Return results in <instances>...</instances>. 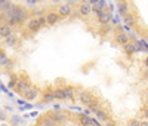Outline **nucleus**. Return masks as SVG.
<instances>
[{
	"label": "nucleus",
	"mask_w": 148,
	"mask_h": 126,
	"mask_svg": "<svg viewBox=\"0 0 148 126\" xmlns=\"http://www.w3.org/2000/svg\"><path fill=\"white\" fill-rule=\"evenodd\" d=\"M42 27L40 25V22H39V18H34V19H30L28 22H27V28L31 31V33H36L37 30H39Z\"/></svg>",
	"instance_id": "nucleus-2"
},
{
	"label": "nucleus",
	"mask_w": 148,
	"mask_h": 126,
	"mask_svg": "<svg viewBox=\"0 0 148 126\" xmlns=\"http://www.w3.org/2000/svg\"><path fill=\"white\" fill-rule=\"evenodd\" d=\"M39 22H40L42 27H43V25H47V19H46V17H39Z\"/></svg>",
	"instance_id": "nucleus-27"
},
{
	"label": "nucleus",
	"mask_w": 148,
	"mask_h": 126,
	"mask_svg": "<svg viewBox=\"0 0 148 126\" xmlns=\"http://www.w3.org/2000/svg\"><path fill=\"white\" fill-rule=\"evenodd\" d=\"M43 99L46 101V103H51V101H53V99H56V98H55V95H53L52 92H46L45 96H43Z\"/></svg>",
	"instance_id": "nucleus-20"
},
{
	"label": "nucleus",
	"mask_w": 148,
	"mask_h": 126,
	"mask_svg": "<svg viewBox=\"0 0 148 126\" xmlns=\"http://www.w3.org/2000/svg\"><path fill=\"white\" fill-rule=\"evenodd\" d=\"M28 3H37V0H27Z\"/></svg>",
	"instance_id": "nucleus-33"
},
{
	"label": "nucleus",
	"mask_w": 148,
	"mask_h": 126,
	"mask_svg": "<svg viewBox=\"0 0 148 126\" xmlns=\"http://www.w3.org/2000/svg\"><path fill=\"white\" fill-rule=\"evenodd\" d=\"M139 123H141V122H138V120H130V122L127 123V126H139Z\"/></svg>",
	"instance_id": "nucleus-28"
},
{
	"label": "nucleus",
	"mask_w": 148,
	"mask_h": 126,
	"mask_svg": "<svg viewBox=\"0 0 148 126\" xmlns=\"http://www.w3.org/2000/svg\"><path fill=\"white\" fill-rule=\"evenodd\" d=\"M53 119H55V122H56V123H62V122H65L67 116L64 114V113H56V114L53 116Z\"/></svg>",
	"instance_id": "nucleus-17"
},
{
	"label": "nucleus",
	"mask_w": 148,
	"mask_h": 126,
	"mask_svg": "<svg viewBox=\"0 0 148 126\" xmlns=\"http://www.w3.org/2000/svg\"><path fill=\"white\" fill-rule=\"evenodd\" d=\"M117 10H119V14H121L123 17H125L126 14H129L127 3H126V2H119V3H117Z\"/></svg>",
	"instance_id": "nucleus-10"
},
{
	"label": "nucleus",
	"mask_w": 148,
	"mask_h": 126,
	"mask_svg": "<svg viewBox=\"0 0 148 126\" xmlns=\"http://www.w3.org/2000/svg\"><path fill=\"white\" fill-rule=\"evenodd\" d=\"M80 125H83V126H90L92 123H90V117H80Z\"/></svg>",
	"instance_id": "nucleus-22"
},
{
	"label": "nucleus",
	"mask_w": 148,
	"mask_h": 126,
	"mask_svg": "<svg viewBox=\"0 0 148 126\" xmlns=\"http://www.w3.org/2000/svg\"><path fill=\"white\" fill-rule=\"evenodd\" d=\"M0 64H3V65H9V64H10V62L8 61V56H6L5 54L0 55Z\"/></svg>",
	"instance_id": "nucleus-23"
},
{
	"label": "nucleus",
	"mask_w": 148,
	"mask_h": 126,
	"mask_svg": "<svg viewBox=\"0 0 148 126\" xmlns=\"http://www.w3.org/2000/svg\"><path fill=\"white\" fill-rule=\"evenodd\" d=\"M145 117H147V120H148V107L145 108Z\"/></svg>",
	"instance_id": "nucleus-32"
},
{
	"label": "nucleus",
	"mask_w": 148,
	"mask_h": 126,
	"mask_svg": "<svg viewBox=\"0 0 148 126\" xmlns=\"http://www.w3.org/2000/svg\"><path fill=\"white\" fill-rule=\"evenodd\" d=\"M6 43H8L9 46H15V45H16V37L10 34L9 37H6Z\"/></svg>",
	"instance_id": "nucleus-19"
},
{
	"label": "nucleus",
	"mask_w": 148,
	"mask_h": 126,
	"mask_svg": "<svg viewBox=\"0 0 148 126\" xmlns=\"http://www.w3.org/2000/svg\"><path fill=\"white\" fill-rule=\"evenodd\" d=\"M145 99H147V104H148V94H147V98Z\"/></svg>",
	"instance_id": "nucleus-35"
},
{
	"label": "nucleus",
	"mask_w": 148,
	"mask_h": 126,
	"mask_svg": "<svg viewBox=\"0 0 148 126\" xmlns=\"http://www.w3.org/2000/svg\"><path fill=\"white\" fill-rule=\"evenodd\" d=\"M95 116H96L98 119H99V120H102V122H105V120H107V113H105V111H102V110H99V108L95 110Z\"/></svg>",
	"instance_id": "nucleus-16"
},
{
	"label": "nucleus",
	"mask_w": 148,
	"mask_h": 126,
	"mask_svg": "<svg viewBox=\"0 0 148 126\" xmlns=\"http://www.w3.org/2000/svg\"><path fill=\"white\" fill-rule=\"evenodd\" d=\"M139 126H148V120H144V122H141V123H139Z\"/></svg>",
	"instance_id": "nucleus-29"
},
{
	"label": "nucleus",
	"mask_w": 148,
	"mask_h": 126,
	"mask_svg": "<svg viewBox=\"0 0 148 126\" xmlns=\"http://www.w3.org/2000/svg\"><path fill=\"white\" fill-rule=\"evenodd\" d=\"M59 14L58 12H49V14L46 15V19H47V25H53L59 21Z\"/></svg>",
	"instance_id": "nucleus-3"
},
{
	"label": "nucleus",
	"mask_w": 148,
	"mask_h": 126,
	"mask_svg": "<svg viewBox=\"0 0 148 126\" xmlns=\"http://www.w3.org/2000/svg\"><path fill=\"white\" fill-rule=\"evenodd\" d=\"M52 2H59V0H52Z\"/></svg>",
	"instance_id": "nucleus-37"
},
{
	"label": "nucleus",
	"mask_w": 148,
	"mask_h": 126,
	"mask_svg": "<svg viewBox=\"0 0 148 126\" xmlns=\"http://www.w3.org/2000/svg\"><path fill=\"white\" fill-rule=\"evenodd\" d=\"M80 101H82L84 105H89L92 101H93V96H92L89 92H82V94H80Z\"/></svg>",
	"instance_id": "nucleus-8"
},
{
	"label": "nucleus",
	"mask_w": 148,
	"mask_h": 126,
	"mask_svg": "<svg viewBox=\"0 0 148 126\" xmlns=\"http://www.w3.org/2000/svg\"><path fill=\"white\" fill-rule=\"evenodd\" d=\"M58 12H59L61 17H68L71 14V6L70 5H61L59 9H58Z\"/></svg>",
	"instance_id": "nucleus-11"
},
{
	"label": "nucleus",
	"mask_w": 148,
	"mask_h": 126,
	"mask_svg": "<svg viewBox=\"0 0 148 126\" xmlns=\"http://www.w3.org/2000/svg\"><path fill=\"white\" fill-rule=\"evenodd\" d=\"M105 126H116V125H114V123H111V122H107Z\"/></svg>",
	"instance_id": "nucleus-31"
},
{
	"label": "nucleus",
	"mask_w": 148,
	"mask_h": 126,
	"mask_svg": "<svg viewBox=\"0 0 148 126\" xmlns=\"http://www.w3.org/2000/svg\"><path fill=\"white\" fill-rule=\"evenodd\" d=\"M98 17H99V22L101 24H108L111 21V12L110 10H102Z\"/></svg>",
	"instance_id": "nucleus-7"
},
{
	"label": "nucleus",
	"mask_w": 148,
	"mask_h": 126,
	"mask_svg": "<svg viewBox=\"0 0 148 126\" xmlns=\"http://www.w3.org/2000/svg\"><path fill=\"white\" fill-rule=\"evenodd\" d=\"M88 107H89V108H90L92 111H95V110H98V101H92V103H90V104H89Z\"/></svg>",
	"instance_id": "nucleus-25"
},
{
	"label": "nucleus",
	"mask_w": 148,
	"mask_h": 126,
	"mask_svg": "<svg viewBox=\"0 0 148 126\" xmlns=\"http://www.w3.org/2000/svg\"><path fill=\"white\" fill-rule=\"evenodd\" d=\"M12 34V25L9 24H3V25H0V37H9Z\"/></svg>",
	"instance_id": "nucleus-4"
},
{
	"label": "nucleus",
	"mask_w": 148,
	"mask_h": 126,
	"mask_svg": "<svg viewBox=\"0 0 148 126\" xmlns=\"http://www.w3.org/2000/svg\"><path fill=\"white\" fill-rule=\"evenodd\" d=\"M53 95H55L56 99H65V91L64 89H56L53 92Z\"/></svg>",
	"instance_id": "nucleus-18"
},
{
	"label": "nucleus",
	"mask_w": 148,
	"mask_h": 126,
	"mask_svg": "<svg viewBox=\"0 0 148 126\" xmlns=\"http://www.w3.org/2000/svg\"><path fill=\"white\" fill-rule=\"evenodd\" d=\"M2 54H3V50H2V49H0V55H2Z\"/></svg>",
	"instance_id": "nucleus-36"
},
{
	"label": "nucleus",
	"mask_w": 148,
	"mask_h": 126,
	"mask_svg": "<svg viewBox=\"0 0 148 126\" xmlns=\"http://www.w3.org/2000/svg\"><path fill=\"white\" fill-rule=\"evenodd\" d=\"M102 10H104V2H98L96 5L92 6V12H96L98 15H99Z\"/></svg>",
	"instance_id": "nucleus-15"
},
{
	"label": "nucleus",
	"mask_w": 148,
	"mask_h": 126,
	"mask_svg": "<svg viewBox=\"0 0 148 126\" xmlns=\"http://www.w3.org/2000/svg\"><path fill=\"white\" fill-rule=\"evenodd\" d=\"M16 87H18V91H19V92H25V91L28 89V85H27V83H24V82H19Z\"/></svg>",
	"instance_id": "nucleus-21"
},
{
	"label": "nucleus",
	"mask_w": 148,
	"mask_h": 126,
	"mask_svg": "<svg viewBox=\"0 0 148 126\" xmlns=\"http://www.w3.org/2000/svg\"><path fill=\"white\" fill-rule=\"evenodd\" d=\"M123 46H125V52H126V54H129V55L135 54V52L138 50L136 45H133V43H126V45H123Z\"/></svg>",
	"instance_id": "nucleus-13"
},
{
	"label": "nucleus",
	"mask_w": 148,
	"mask_h": 126,
	"mask_svg": "<svg viewBox=\"0 0 148 126\" xmlns=\"http://www.w3.org/2000/svg\"><path fill=\"white\" fill-rule=\"evenodd\" d=\"M117 43H119V45H126V43H129V36H127L126 33L117 34Z\"/></svg>",
	"instance_id": "nucleus-12"
},
{
	"label": "nucleus",
	"mask_w": 148,
	"mask_h": 126,
	"mask_svg": "<svg viewBox=\"0 0 148 126\" xmlns=\"http://www.w3.org/2000/svg\"><path fill=\"white\" fill-rule=\"evenodd\" d=\"M144 64H145V67H148V58H147V59L144 61Z\"/></svg>",
	"instance_id": "nucleus-34"
},
{
	"label": "nucleus",
	"mask_w": 148,
	"mask_h": 126,
	"mask_svg": "<svg viewBox=\"0 0 148 126\" xmlns=\"http://www.w3.org/2000/svg\"><path fill=\"white\" fill-rule=\"evenodd\" d=\"M37 89L36 87H28V89L24 92V98L25 99H28V101H33V99H36V96H37Z\"/></svg>",
	"instance_id": "nucleus-5"
},
{
	"label": "nucleus",
	"mask_w": 148,
	"mask_h": 126,
	"mask_svg": "<svg viewBox=\"0 0 148 126\" xmlns=\"http://www.w3.org/2000/svg\"><path fill=\"white\" fill-rule=\"evenodd\" d=\"M64 91H65V99H71L73 98V89L67 87V89H64Z\"/></svg>",
	"instance_id": "nucleus-24"
},
{
	"label": "nucleus",
	"mask_w": 148,
	"mask_h": 126,
	"mask_svg": "<svg viewBox=\"0 0 148 126\" xmlns=\"http://www.w3.org/2000/svg\"><path fill=\"white\" fill-rule=\"evenodd\" d=\"M123 21H125V24L127 25V27H133V25L136 24V18H135V15H132V14H126L125 17H123Z\"/></svg>",
	"instance_id": "nucleus-9"
},
{
	"label": "nucleus",
	"mask_w": 148,
	"mask_h": 126,
	"mask_svg": "<svg viewBox=\"0 0 148 126\" xmlns=\"http://www.w3.org/2000/svg\"><path fill=\"white\" fill-rule=\"evenodd\" d=\"M6 2H8V0H0V8H2V6H3Z\"/></svg>",
	"instance_id": "nucleus-30"
},
{
	"label": "nucleus",
	"mask_w": 148,
	"mask_h": 126,
	"mask_svg": "<svg viewBox=\"0 0 148 126\" xmlns=\"http://www.w3.org/2000/svg\"><path fill=\"white\" fill-rule=\"evenodd\" d=\"M79 12H80L82 17H88V15H90V12H92V6L89 3H83V5H80Z\"/></svg>",
	"instance_id": "nucleus-6"
},
{
	"label": "nucleus",
	"mask_w": 148,
	"mask_h": 126,
	"mask_svg": "<svg viewBox=\"0 0 148 126\" xmlns=\"http://www.w3.org/2000/svg\"><path fill=\"white\" fill-rule=\"evenodd\" d=\"M18 83H16V77H12L10 82H9V87H16Z\"/></svg>",
	"instance_id": "nucleus-26"
},
{
	"label": "nucleus",
	"mask_w": 148,
	"mask_h": 126,
	"mask_svg": "<svg viewBox=\"0 0 148 126\" xmlns=\"http://www.w3.org/2000/svg\"><path fill=\"white\" fill-rule=\"evenodd\" d=\"M58 123L55 122V119L53 117H45L43 120H42V126H56Z\"/></svg>",
	"instance_id": "nucleus-14"
},
{
	"label": "nucleus",
	"mask_w": 148,
	"mask_h": 126,
	"mask_svg": "<svg viewBox=\"0 0 148 126\" xmlns=\"http://www.w3.org/2000/svg\"><path fill=\"white\" fill-rule=\"evenodd\" d=\"M9 14H10V15H15V17L18 18L19 22H24V21H27V19H28L27 10H25V9H22V8H19V6H15V5H14V8L9 10Z\"/></svg>",
	"instance_id": "nucleus-1"
}]
</instances>
